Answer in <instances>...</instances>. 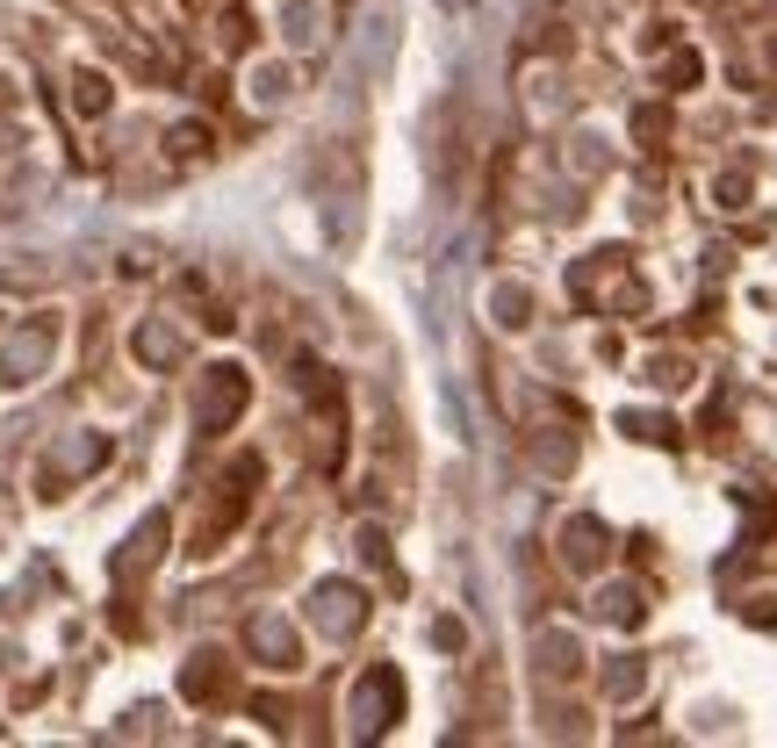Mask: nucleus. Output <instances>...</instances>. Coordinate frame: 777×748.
Returning <instances> with one entry per match:
<instances>
[{
  "label": "nucleus",
  "mask_w": 777,
  "mask_h": 748,
  "mask_svg": "<svg viewBox=\"0 0 777 748\" xmlns=\"http://www.w3.org/2000/svg\"><path fill=\"white\" fill-rule=\"evenodd\" d=\"M403 720V677L397 669H367L361 691H353V734H381V727H397Z\"/></svg>",
  "instance_id": "nucleus-1"
},
{
  "label": "nucleus",
  "mask_w": 777,
  "mask_h": 748,
  "mask_svg": "<svg viewBox=\"0 0 777 748\" xmlns=\"http://www.w3.org/2000/svg\"><path fill=\"white\" fill-rule=\"evenodd\" d=\"M310 627L331 633V641H353V633L367 627V597L353 591V583H317L310 591Z\"/></svg>",
  "instance_id": "nucleus-2"
},
{
  "label": "nucleus",
  "mask_w": 777,
  "mask_h": 748,
  "mask_svg": "<svg viewBox=\"0 0 777 748\" xmlns=\"http://www.w3.org/2000/svg\"><path fill=\"white\" fill-rule=\"evenodd\" d=\"M245 396H252V389H245V367H209L202 396H195V425H202V432H224L245 411Z\"/></svg>",
  "instance_id": "nucleus-3"
},
{
  "label": "nucleus",
  "mask_w": 777,
  "mask_h": 748,
  "mask_svg": "<svg viewBox=\"0 0 777 748\" xmlns=\"http://www.w3.org/2000/svg\"><path fill=\"white\" fill-rule=\"evenodd\" d=\"M44 360H51V324H30L15 331L8 346H0V389H22L44 375Z\"/></svg>",
  "instance_id": "nucleus-4"
},
{
  "label": "nucleus",
  "mask_w": 777,
  "mask_h": 748,
  "mask_svg": "<svg viewBox=\"0 0 777 748\" xmlns=\"http://www.w3.org/2000/svg\"><path fill=\"white\" fill-rule=\"evenodd\" d=\"M245 648H252L267 669H295V662H303V648H295V627H281L274 612H259L252 627H245Z\"/></svg>",
  "instance_id": "nucleus-5"
},
{
  "label": "nucleus",
  "mask_w": 777,
  "mask_h": 748,
  "mask_svg": "<svg viewBox=\"0 0 777 748\" xmlns=\"http://www.w3.org/2000/svg\"><path fill=\"white\" fill-rule=\"evenodd\" d=\"M152 555H166V519H144L138 533H130V547L116 555V583H130V575H138Z\"/></svg>",
  "instance_id": "nucleus-6"
},
{
  "label": "nucleus",
  "mask_w": 777,
  "mask_h": 748,
  "mask_svg": "<svg viewBox=\"0 0 777 748\" xmlns=\"http://www.w3.org/2000/svg\"><path fill=\"white\" fill-rule=\"evenodd\" d=\"M562 555H569V569H598L604 561V525L598 519H569L562 525Z\"/></svg>",
  "instance_id": "nucleus-7"
},
{
  "label": "nucleus",
  "mask_w": 777,
  "mask_h": 748,
  "mask_svg": "<svg viewBox=\"0 0 777 748\" xmlns=\"http://www.w3.org/2000/svg\"><path fill=\"white\" fill-rule=\"evenodd\" d=\"M108 461V439L102 432H80V439H66V447L51 453V468H44V483H51L58 468H72V475H86V468H102Z\"/></svg>",
  "instance_id": "nucleus-8"
},
{
  "label": "nucleus",
  "mask_w": 777,
  "mask_h": 748,
  "mask_svg": "<svg viewBox=\"0 0 777 748\" xmlns=\"http://www.w3.org/2000/svg\"><path fill=\"white\" fill-rule=\"evenodd\" d=\"M180 353H188V346H180V331H166V324H144L138 331V360L144 367H173Z\"/></svg>",
  "instance_id": "nucleus-9"
},
{
  "label": "nucleus",
  "mask_w": 777,
  "mask_h": 748,
  "mask_svg": "<svg viewBox=\"0 0 777 748\" xmlns=\"http://www.w3.org/2000/svg\"><path fill=\"white\" fill-rule=\"evenodd\" d=\"M180 691H188V698H216V691H224V655H195L188 677H180Z\"/></svg>",
  "instance_id": "nucleus-10"
},
{
  "label": "nucleus",
  "mask_w": 777,
  "mask_h": 748,
  "mask_svg": "<svg viewBox=\"0 0 777 748\" xmlns=\"http://www.w3.org/2000/svg\"><path fill=\"white\" fill-rule=\"evenodd\" d=\"M72 87H80V94H72V102H80V116H102V108H108V80H102V72H80Z\"/></svg>",
  "instance_id": "nucleus-11"
},
{
  "label": "nucleus",
  "mask_w": 777,
  "mask_h": 748,
  "mask_svg": "<svg viewBox=\"0 0 777 748\" xmlns=\"http://www.w3.org/2000/svg\"><path fill=\"white\" fill-rule=\"evenodd\" d=\"M540 655H548V662H540L548 677H569V669H576V641H569V633H562V641L548 633V641H540Z\"/></svg>",
  "instance_id": "nucleus-12"
},
{
  "label": "nucleus",
  "mask_w": 777,
  "mask_h": 748,
  "mask_svg": "<svg viewBox=\"0 0 777 748\" xmlns=\"http://www.w3.org/2000/svg\"><path fill=\"white\" fill-rule=\"evenodd\" d=\"M598 612L612 619V627H634V619H640V597H634V591H604Z\"/></svg>",
  "instance_id": "nucleus-13"
},
{
  "label": "nucleus",
  "mask_w": 777,
  "mask_h": 748,
  "mask_svg": "<svg viewBox=\"0 0 777 748\" xmlns=\"http://www.w3.org/2000/svg\"><path fill=\"white\" fill-rule=\"evenodd\" d=\"M497 317L504 324H526V288H497Z\"/></svg>",
  "instance_id": "nucleus-14"
},
{
  "label": "nucleus",
  "mask_w": 777,
  "mask_h": 748,
  "mask_svg": "<svg viewBox=\"0 0 777 748\" xmlns=\"http://www.w3.org/2000/svg\"><path fill=\"white\" fill-rule=\"evenodd\" d=\"M289 94V72L281 66H259V102H281Z\"/></svg>",
  "instance_id": "nucleus-15"
},
{
  "label": "nucleus",
  "mask_w": 777,
  "mask_h": 748,
  "mask_svg": "<svg viewBox=\"0 0 777 748\" xmlns=\"http://www.w3.org/2000/svg\"><path fill=\"white\" fill-rule=\"evenodd\" d=\"M634 130H640V138H648V144H656L662 130H670V116H662V108H640V116H634Z\"/></svg>",
  "instance_id": "nucleus-16"
},
{
  "label": "nucleus",
  "mask_w": 777,
  "mask_h": 748,
  "mask_svg": "<svg viewBox=\"0 0 777 748\" xmlns=\"http://www.w3.org/2000/svg\"><path fill=\"white\" fill-rule=\"evenodd\" d=\"M604 691H612V698H626V691H640V669H634V662H626V669H612V677H604Z\"/></svg>",
  "instance_id": "nucleus-17"
},
{
  "label": "nucleus",
  "mask_w": 777,
  "mask_h": 748,
  "mask_svg": "<svg viewBox=\"0 0 777 748\" xmlns=\"http://www.w3.org/2000/svg\"><path fill=\"white\" fill-rule=\"evenodd\" d=\"M173 152H202V122H180V130H173Z\"/></svg>",
  "instance_id": "nucleus-18"
},
{
  "label": "nucleus",
  "mask_w": 777,
  "mask_h": 748,
  "mask_svg": "<svg viewBox=\"0 0 777 748\" xmlns=\"http://www.w3.org/2000/svg\"><path fill=\"white\" fill-rule=\"evenodd\" d=\"M684 80H698V58H691V51L670 58V87H684Z\"/></svg>",
  "instance_id": "nucleus-19"
}]
</instances>
